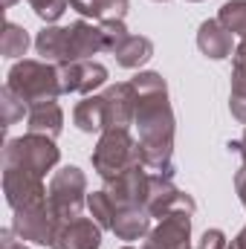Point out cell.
I'll return each mask as SVG.
<instances>
[{
  "label": "cell",
  "mask_w": 246,
  "mask_h": 249,
  "mask_svg": "<svg viewBox=\"0 0 246 249\" xmlns=\"http://www.w3.org/2000/svg\"><path fill=\"white\" fill-rule=\"evenodd\" d=\"M35 50L44 61H87L96 53L107 50L102 26H93L87 20H75L70 26H47L35 38Z\"/></svg>",
  "instance_id": "7a4b0ae2"
},
{
  "label": "cell",
  "mask_w": 246,
  "mask_h": 249,
  "mask_svg": "<svg viewBox=\"0 0 246 249\" xmlns=\"http://www.w3.org/2000/svg\"><path fill=\"white\" fill-rule=\"evenodd\" d=\"M58 160H61V151L55 148V139L44 136V133H26V136L9 139L3 148V165L26 168L41 177L47 171H53L58 165Z\"/></svg>",
  "instance_id": "5b68a950"
},
{
  "label": "cell",
  "mask_w": 246,
  "mask_h": 249,
  "mask_svg": "<svg viewBox=\"0 0 246 249\" xmlns=\"http://www.w3.org/2000/svg\"><path fill=\"white\" fill-rule=\"evenodd\" d=\"M102 247V226L90 217H75L58 226L53 249H99Z\"/></svg>",
  "instance_id": "5bb4252c"
},
{
  "label": "cell",
  "mask_w": 246,
  "mask_h": 249,
  "mask_svg": "<svg viewBox=\"0 0 246 249\" xmlns=\"http://www.w3.org/2000/svg\"><path fill=\"white\" fill-rule=\"evenodd\" d=\"M116 238L122 241H139L151 232V214L145 206H124V209H116V217H113V226Z\"/></svg>",
  "instance_id": "2e32d148"
},
{
  "label": "cell",
  "mask_w": 246,
  "mask_h": 249,
  "mask_svg": "<svg viewBox=\"0 0 246 249\" xmlns=\"http://www.w3.org/2000/svg\"><path fill=\"white\" fill-rule=\"evenodd\" d=\"M197 47L206 58H226L232 55V32L214 18V20H203L200 23V32H197Z\"/></svg>",
  "instance_id": "9a60e30c"
},
{
  "label": "cell",
  "mask_w": 246,
  "mask_h": 249,
  "mask_svg": "<svg viewBox=\"0 0 246 249\" xmlns=\"http://www.w3.org/2000/svg\"><path fill=\"white\" fill-rule=\"evenodd\" d=\"M6 87L26 102V107L41 105V102H55L61 96V81H58V64L50 61H18L9 70Z\"/></svg>",
  "instance_id": "277c9868"
},
{
  "label": "cell",
  "mask_w": 246,
  "mask_h": 249,
  "mask_svg": "<svg viewBox=\"0 0 246 249\" xmlns=\"http://www.w3.org/2000/svg\"><path fill=\"white\" fill-rule=\"evenodd\" d=\"M84 194H87V177L81 174V168L67 165L61 171H55V177L50 180L47 206L61 223H67V220L81 217V206L87 203Z\"/></svg>",
  "instance_id": "8992f818"
},
{
  "label": "cell",
  "mask_w": 246,
  "mask_h": 249,
  "mask_svg": "<svg viewBox=\"0 0 246 249\" xmlns=\"http://www.w3.org/2000/svg\"><path fill=\"white\" fill-rule=\"evenodd\" d=\"M58 81H61V93H81L90 96L93 90H99L107 81V67L93 58L87 61H67L58 64Z\"/></svg>",
  "instance_id": "9c48e42d"
},
{
  "label": "cell",
  "mask_w": 246,
  "mask_h": 249,
  "mask_svg": "<svg viewBox=\"0 0 246 249\" xmlns=\"http://www.w3.org/2000/svg\"><path fill=\"white\" fill-rule=\"evenodd\" d=\"M136 87V119L139 127V151H142V165L171 177L174 165V113L168 105V87L159 72H139L130 78Z\"/></svg>",
  "instance_id": "6da1fadb"
},
{
  "label": "cell",
  "mask_w": 246,
  "mask_h": 249,
  "mask_svg": "<svg viewBox=\"0 0 246 249\" xmlns=\"http://www.w3.org/2000/svg\"><path fill=\"white\" fill-rule=\"evenodd\" d=\"M113 55H116V61L122 64V67L136 70V67H142L145 61H151L154 44H151V38H145V35H127L122 44L113 50Z\"/></svg>",
  "instance_id": "d6986e66"
},
{
  "label": "cell",
  "mask_w": 246,
  "mask_h": 249,
  "mask_svg": "<svg viewBox=\"0 0 246 249\" xmlns=\"http://www.w3.org/2000/svg\"><path fill=\"white\" fill-rule=\"evenodd\" d=\"M99 26H102V35H105V47H107V53H113L124 38L130 35V32L124 29V20H102Z\"/></svg>",
  "instance_id": "484cf974"
},
{
  "label": "cell",
  "mask_w": 246,
  "mask_h": 249,
  "mask_svg": "<svg viewBox=\"0 0 246 249\" xmlns=\"http://www.w3.org/2000/svg\"><path fill=\"white\" fill-rule=\"evenodd\" d=\"M229 151L241 154V157H244V165H246V130H244V139H241V142H229Z\"/></svg>",
  "instance_id": "1f68e13d"
},
{
  "label": "cell",
  "mask_w": 246,
  "mask_h": 249,
  "mask_svg": "<svg viewBox=\"0 0 246 249\" xmlns=\"http://www.w3.org/2000/svg\"><path fill=\"white\" fill-rule=\"evenodd\" d=\"M127 0H102L99 3V20H124Z\"/></svg>",
  "instance_id": "4316f807"
},
{
  "label": "cell",
  "mask_w": 246,
  "mask_h": 249,
  "mask_svg": "<svg viewBox=\"0 0 246 249\" xmlns=\"http://www.w3.org/2000/svg\"><path fill=\"white\" fill-rule=\"evenodd\" d=\"M229 110L241 124H246V70H232V96Z\"/></svg>",
  "instance_id": "603a6c76"
},
{
  "label": "cell",
  "mask_w": 246,
  "mask_h": 249,
  "mask_svg": "<svg viewBox=\"0 0 246 249\" xmlns=\"http://www.w3.org/2000/svg\"><path fill=\"white\" fill-rule=\"evenodd\" d=\"M148 188H151V174L145 171V165H136V168L124 171L122 177L110 180L105 191L113 197L116 209H124V206H145Z\"/></svg>",
  "instance_id": "4fadbf2b"
},
{
  "label": "cell",
  "mask_w": 246,
  "mask_h": 249,
  "mask_svg": "<svg viewBox=\"0 0 246 249\" xmlns=\"http://www.w3.org/2000/svg\"><path fill=\"white\" fill-rule=\"evenodd\" d=\"M124 249H133V247H124Z\"/></svg>",
  "instance_id": "d590c367"
},
{
  "label": "cell",
  "mask_w": 246,
  "mask_h": 249,
  "mask_svg": "<svg viewBox=\"0 0 246 249\" xmlns=\"http://www.w3.org/2000/svg\"><path fill=\"white\" fill-rule=\"evenodd\" d=\"M157 3H165V0H157Z\"/></svg>",
  "instance_id": "e575fe53"
},
{
  "label": "cell",
  "mask_w": 246,
  "mask_h": 249,
  "mask_svg": "<svg viewBox=\"0 0 246 249\" xmlns=\"http://www.w3.org/2000/svg\"><path fill=\"white\" fill-rule=\"evenodd\" d=\"M99 3L102 0H70V6L75 12H81L84 18H99Z\"/></svg>",
  "instance_id": "f1b7e54d"
},
{
  "label": "cell",
  "mask_w": 246,
  "mask_h": 249,
  "mask_svg": "<svg viewBox=\"0 0 246 249\" xmlns=\"http://www.w3.org/2000/svg\"><path fill=\"white\" fill-rule=\"evenodd\" d=\"M105 130L107 127H130L136 119V87L130 81L113 84L105 93Z\"/></svg>",
  "instance_id": "7c38bea8"
},
{
  "label": "cell",
  "mask_w": 246,
  "mask_h": 249,
  "mask_svg": "<svg viewBox=\"0 0 246 249\" xmlns=\"http://www.w3.org/2000/svg\"><path fill=\"white\" fill-rule=\"evenodd\" d=\"M235 188H238V197H241V203H244V209H246V165H241V168H238Z\"/></svg>",
  "instance_id": "f546056e"
},
{
  "label": "cell",
  "mask_w": 246,
  "mask_h": 249,
  "mask_svg": "<svg viewBox=\"0 0 246 249\" xmlns=\"http://www.w3.org/2000/svg\"><path fill=\"white\" fill-rule=\"evenodd\" d=\"M229 249H232V247H229Z\"/></svg>",
  "instance_id": "74e56055"
},
{
  "label": "cell",
  "mask_w": 246,
  "mask_h": 249,
  "mask_svg": "<svg viewBox=\"0 0 246 249\" xmlns=\"http://www.w3.org/2000/svg\"><path fill=\"white\" fill-rule=\"evenodd\" d=\"M191 3H197V0H191Z\"/></svg>",
  "instance_id": "8d00e7d4"
},
{
  "label": "cell",
  "mask_w": 246,
  "mask_h": 249,
  "mask_svg": "<svg viewBox=\"0 0 246 249\" xmlns=\"http://www.w3.org/2000/svg\"><path fill=\"white\" fill-rule=\"evenodd\" d=\"M72 122L84 133L105 130V96H84V102H78L72 110Z\"/></svg>",
  "instance_id": "ac0fdd59"
},
{
  "label": "cell",
  "mask_w": 246,
  "mask_h": 249,
  "mask_svg": "<svg viewBox=\"0 0 246 249\" xmlns=\"http://www.w3.org/2000/svg\"><path fill=\"white\" fill-rule=\"evenodd\" d=\"M145 209H148L151 217H159V220H162L165 214H171V212H177V209L194 212L197 203L174 186L171 177H165V174H151V188H148Z\"/></svg>",
  "instance_id": "30bf717a"
},
{
  "label": "cell",
  "mask_w": 246,
  "mask_h": 249,
  "mask_svg": "<svg viewBox=\"0 0 246 249\" xmlns=\"http://www.w3.org/2000/svg\"><path fill=\"white\" fill-rule=\"evenodd\" d=\"M58 226H61V220L50 212L47 200L38 203V206H29V209L15 212V220H12V232H15L20 241L41 244V247H53Z\"/></svg>",
  "instance_id": "52a82bcc"
},
{
  "label": "cell",
  "mask_w": 246,
  "mask_h": 249,
  "mask_svg": "<svg viewBox=\"0 0 246 249\" xmlns=\"http://www.w3.org/2000/svg\"><path fill=\"white\" fill-rule=\"evenodd\" d=\"M197 249H229V244H226V235H223L220 229H209V232L200 238Z\"/></svg>",
  "instance_id": "83f0119b"
},
{
  "label": "cell",
  "mask_w": 246,
  "mask_h": 249,
  "mask_svg": "<svg viewBox=\"0 0 246 249\" xmlns=\"http://www.w3.org/2000/svg\"><path fill=\"white\" fill-rule=\"evenodd\" d=\"M232 58H235V70H246V38H241V44L235 47Z\"/></svg>",
  "instance_id": "4dcf8cb0"
},
{
  "label": "cell",
  "mask_w": 246,
  "mask_h": 249,
  "mask_svg": "<svg viewBox=\"0 0 246 249\" xmlns=\"http://www.w3.org/2000/svg\"><path fill=\"white\" fill-rule=\"evenodd\" d=\"M26 3H29V6L35 9V15H38L41 20H47V23H55L64 12H67V6H70V0H26Z\"/></svg>",
  "instance_id": "d4e9b609"
},
{
  "label": "cell",
  "mask_w": 246,
  "mask_h": 249,
  "mask_svg": "<svg viewBox=\"0 0 246 249\" xmlns=\"http://www.w3.org/2000/svg\"><path fill=\"white\" fill-rule=\"evenodd\" d=\"M23 113H29L26 102H23L20 96H15L9 87H3V124H6V127L15 124L18 119H23Z\"/></svg>",
  "instance_id": "cb8c5ba5"
},
{
  "label": "cell",
  "mask_w": 246,
  "mask_h": 249,
  "mask_svg": "<svg viewBox=\"0 0 246 249\" xmlns=\"http://www.w3.org/2000/svg\"><path fill=\"white\" fill-rule=\"evenodd\" d=\"M3 249H26V247H23V244H15V241H12V229H6V232H3Z\"/></svg>",
  "instance_id": "d6a6232c"
},
{
  "label": "cell",
  "mask_w": 246,
  "mask_h": 249,
  "mask_svg": "<svg viewBox=\"0 0 246 249\" xmlns=\"http://www.w3.org/2000/svg\"><path fill=\"white\" fill-rule=\"evenodd\" d=\"M232 249H246V226L238 232V238H235V244H232Z\"/></svg>",
  "instance_id": "836d02e7"
},
{
  "label": "cell",
  "mask_w": 246,
  "mask_h": 249,
  "mask_svg": "<svg viewBox=\"0 0 246 249\" xmlns=\"http://www.w3.org/2000/svg\"><path fill=\"white\" fill-rule=\"evenodd\" d=\"M26 47H29V35H26V29L9 20L6 29H3V44H0L3 55H6V58H20V55H26Z\"/></svg>",
  "instance_id": "7402d4cb"
},
{
  "label": "cell",
  "mask_w": 246,
  "mask_h": 249,
  "mask_svg": "<svg viewBox=\"0 0 246 249\" xmlns=\"http://www.w3.org/2000/svg\"><path fill=\"white\" fill-rule=\"evenodd\" d=\"M26 127L29 133H44V136H58L64 127V113L58 107V102H41V105H32L29 113H26Z\"/></svg>",
  "instance_id": "e0dca14e"
},
{
  "label": "cell",
  "mask_w": 246,
  "mask_h": 249,
  "mask_svg": "<svg viewBox=\"0 0 246 249\" xmlns=\"http://www.w3.org/2000/svg\"><path fill=\"white\" fill-rule=\"evenodd\" d=\"M3 191H6V203L12 206V212L38 206L47 200V188H44V177L26 168H12L3 165Z\"/></svg>",
  "instance_id": "ba28073f"
},
{
  "label": "cell",
  "mask_w": 246,
  "mask_h": 249,
  "mask_svg": "<svg viewBox=\"0 0 246 249\" xmlns=\"http://www.w3.org/2000/svg\"><path fill=\"white\" fill-rule=\"evenodd\" d=\"M191 212L177 209L159 220L157 229L148 232V244L142 249H191Z\"/></svg>",
  "instance_id": "8fae6325"
},
{
  "label": "cell",
  "mask_w": 246,
  "mask_h": 249,
  "mask_svg": "<svg viewBox=\"0 0 246 249\" xmlns=\"http://www.w3.org/2000/svg\"><path fill=\"white\" fill-rule=\"evenodd\" d=\"M87 209L93 214V220L102 226V229H110L113 226V217H116V203L107 191H93L87 194Z\"/></svg>",
  "instance_id": "ffe728a7"
},
{
  "label": "cell",
  "mask_w": 246,
  "mask_h": 249,
  "mask_svg": "<svg viewBox=\"0 0 246 249\" xmlns=\"http://www.w3.org/2000/svg\"><path fill=\"white\" fill-rule=\"evenodd\" d=\"M142 165V151L139 142L130 136L127 127H107L99 136V145L93 151V168L96 174L110 183L116 177H122L124 171Z\"/></svg>",
  "instance_id": "3957f363"
},
{
  "label": "cell",
  "mask_w": 246,
  "mask_h": 249,
  "mask_svg": "<svg viewBox=\"0 0 246 249\" xmlns=\"http://www.w3.org/2000/svg\"><path fill=\"white\" fill-rule=\"evenodd\" d=\"M217 20L232 32V35H246V0H229L220 6V15Z\"/></svg>",
  "instance_id": "44dd1931"
}]
</instances>
